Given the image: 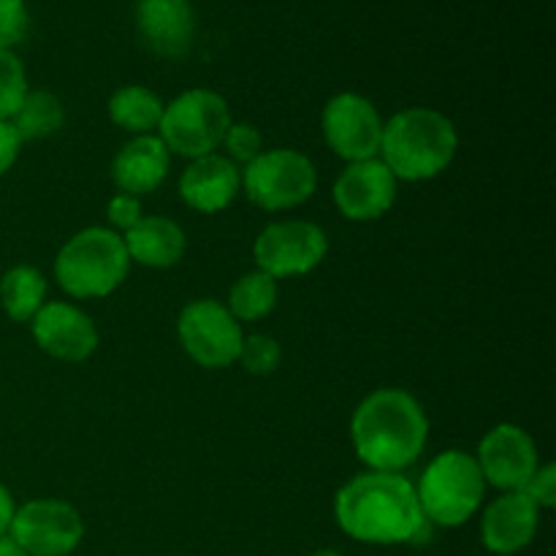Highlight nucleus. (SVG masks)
Returning <instances> with one entry per match:
<instances>
[{
    "instance_id": "nucleus-27",
    "label": "nucleus",
    "mask_w": 556,
    "mask_h": 556,
    "mask_svg": "<svg viewBox=\"0 0 556 556\" xmlns=\"http://www.w3.org/2000/svg\"><path fill=\"white\" fill-rule=\"evenodd\" d=\"M30 30V11L25 0H0V49L20 47Z\"/></svg>"
},
{
    "instance_id": "nucleus-3",
    "label": "nucleus",
    "mask_w": 556,
    "mask_h": 556,
    "mask_svg": "<svg viewBox=\"0 0 556 556\" xmlns=\"http://www.w3.org/2000/svg\"><path fill=\"white\" fill-rule=\"evenodd\" d=\"M459 134L451 117L429 106H410L383 123L380 161L396 182H427L454 163Z\"/></svg>"
},
{
    "instance_id": "nucleus-17",
    "label": "nucleus",
    "mask_w": 556,
    "mask_h": 556,
    "mask_svg": "<svg viewBox=\"0 0 556 556\" xmlns=\"http://www.w3.org/2000/svg\"><path fill=\"white\" fill-rule=\"evenodd\" d=\"M242 168L220 152L195 157L179 177V199L201 215H217L237 201Z\"/></svg>"
},
{
    "instance_id": "nucleus-14",
    "label": "nucleus",
    "mask_w": 556,
    "mask_h": 556,
    "mask_svg": "<svg viewBox=\"0 0 556 556\" xmlns=\"http://www.w3.org/2000/svg\"><path fill=\"white\" fill-rule=\"evenodd\" d=\"M36 345L65 364H81L98 351V326L71 302H47L30 320Z\"/></svg>"
},
{
    "instance_id": "nucleus-19",
    "label": "nucleus",
    "mask_w": 556,
    "mask_h": 556,
    "mask_svg": "<svg viewBox=\"0 0 556 556\" xmlns=\"http://www.w3.org/2000/svg\"><path fill=\"white\" fill-rule=\"evenodd\" d=\"M123 242L130 264H141L147 269H172L185 258V250H188L182 226L161 215L141 217L130 231L123 233Z\"/></svg>"
},
{
    "instance_id": "nucleus-28",
    "label": "nucleus",
    "mask_w": 556,
    "mask_h": 556,
    "mask_svg": "<svg viewBox=\"0 0 556 556\" xmlns=\"http://www.w3.org/2000/svg\"><path fill=\"white\" fill-rule=\"evenodd\" d=\"M141 217H144V212H141V199H136V195L114 193L112 199H109L106 220L109 226H112V231H117L119 237H123L125 231H130Z\"/></svg>"
},
{
    "instance_id": "nucleus-1",
    "label": "nucleus",
    "mask_w": 556,
    "mask_h": 556,
    "mask_svg": "<svg viewBox=\"0 0 556 556\" xmlns=\"http://www.w3.org/2000/svg\"><path fill=\"white\" fill-rule=\"evenodd\" d=\"M334 519L345 535L369 546L424 543L432 525L424 519L416 483L402 472H358L334 497Z\"/></svg>"
},
{
    "instance_id": "nucleus-2",
    "label": "nucleus",
    "mask_w": 556,
    "mask_h": 556,
    "mask_svg": "<svg viewBox=\"0 0 556 556\" xmlns=\"http://www.w3.org/2000/svg\"><path fill=\"white\" fill-rule=\"evenodd\" d=\"M351 440L362 465L375 472H405L421 459L429 418L421 402L402 389H378L351 418Z\"/></svg>"
},
{
    "instance_id": "nucleus-30",
    "label": "nucleus",
    "mask_w": 556,
    "mask_h": 556,
    "mask_svg": "<svg viewBox=\"0 0 556 556\" xmlns=\"http://www.w3.org/2000/svg\"><path fill=\"white\" fill-rule=\"evenodd\" d=\"M22 144H25V141L20 139V134H16V128L11 125V119H3V123H0V177L11 172V166H14L16 157H20L22 152Z\"/></svg>"
},
{
    "instance_id": "nucleus-13",
    "label": "nucleus",
    "mask_w": 556,
    "mask_h": 556,
    "mask_svg": "<svg viewBox=\"0 0 556 556\" xmlns=\"http://www.w3.org/2000/svg\"><path fill=\"white\" fill-rule=\"evenodd\" d=\"M396 188L400 182L389 166L380 157H369V161L348 163L331 188V199L348 220L372 223L389 215L391 206L396 204Z\"/></svg>"
},
{
    "instance_id": "nucleus-21",
    "label": "nucleus",
    "mask_w": 556,
    "mask_h": 556,
    "mask_svg": "<svg viewBox=\"0 0 556 556\" xmlns=\"http://www.w3.org/2000/svg\"><path fill=\"white\" fill-rule=\"evenodd\" d=\"M47 277L36 266L16 264L0 277V309L16 324H30L47 304Z\"/></svg>"
},
{
    "instance_id": "nucleus-25",
    "label": "nucleus",
    "mask_w": 556,
    "mask_h": 556,
    "mask_svg": "<svg viewBox=\"0 0 556 556\" xmlns=\"http://www.w3.org/2000/svg\"><path fill=\"white\" fill-rule=\"evenodd\" d=\"M239 362L250 375H271L282 362V348L275 337L269 334H250L244 337Z\"/></svg>"
},
{
    "instance_id": "nucleus-16",
    "label": "nucleus",
    "mask_w": 556,
    "mask_h": 556,
    "mask_svg": "<svg viewBox=\"0 0 556 556\" xmlns=\"http://www.w3.org/2000/svg\"><path fill=\"white\" fill-rule=\"evenodd\" d=\"M538 527H541V508L525 492H503L483 510L481 541L486 552L514 556L535 541Z\"/></svg>"
},
{
    "instance_id": "nucleus-5",
    "label": "nucleus",
    "mask_w": 556,
    "mask_h": 556,
    "mask_svg": "<svg viewBox=\"0 0 556 556\" xmlns=\"http://www.w3.org/2000/svg\"><path fill=\"white\" fill-rule=\"evenodd\" d=\"M486 481L476 456L451 448L434 456L416 483L424 519L432 527H462L481 508Z\"/></svg>"
},
{
    "instance_id": "nucleus-18",
    "label": "nucleus",
    "mask_w": 556,
    "mask_h": 556,
    "mask_svg": "<svg viewBox=\"0 0 556 556\" xmlns=\"http://www.w3.org/2000/svg\"><path fill=\"white\" fill-rule=\"evenodd\" d=\"M168 166H172V152L157 139V134L134 136L114 155L112 182L117 185L119 193L141 199L144 193H152L166 182Z\"/></svg>"
},
{
    "instance_id": "nucleus-23",
    "label": "nucleus",
    "mask_w": 556,
    "mask_h": 556,
    "mask_svg": "<svg viewBox=\"0 0 556 556\" xmlns=\"http://www.w3.org/2000/svg\"><path fill=\"white\" fill-rule=\"evenodd\" d=\"M11 125L22 141L49 139L65 125L63 101L49 90H30L22 101L20 112L11 117Z\"/></svg>"
},
{
    "instance_id": "nucleus-31",
    "label": "nucleus",
    "mask_w": 556,
    "mask_h": 556,
    "mask_svg": "<svg viewBox=\"0 0 556 556\" xmlns=\"http://www.w3.org/2000/svg\"><path fill=\"white\" fill-rule=\"evenodd\" d=\"M14 514H16L14 494L9 492V486H3V483H0V538H9Z\"/></svg>"
},
{
    "instance_id": "nucleus-4",
    "label": "nucleus",
    "mask_w": 556,
    "mask_h": 556,
    "mask_svg": "<svg viewBox=\"0 0 556 556\" xmlns=\"http://www.w3.org/2000/svg\"><path fill=\"white\" fill-rule=\"evenodd\" d=\"M130 271L123 237L112 228L90 226L68 239L54 261L58 286L71 299H106Z\"/></svg>"
},
{
    "instance_id": "nucleus-32",
    "label": "nucleus",
    "mask_w": 556,
    "mask_h": 556,
    "mask_svg": "<svg viewBox=\"0 0 556 556\" xmlns=\"http://www.w3.org/2000/svg\"><path fill=\"white\" fill-rule=\"evenodd\" d=\"M0 556H27L11 538H0Z\"/></svg>"
},
{
    "instance_id": "nucleus-15",
    "label": "nucleus",
    "mask_w": 556,
    "mask_h": 556,
    "mask_svg": "<svg viewBox=\"0 0 556 556\" xmlns=\"http://www.w3.org/2000/svg\"><path fill=\"white\" fill-rule=\"evenodd\" d=\"M193 0H139L136 3V30L144 47L157 58L179 60L195 41Z\"/></svg>"
},
{
    "instance_id": "nucleus-33",
    "label": "nucleus",
    "mask_w": 556,
    "mask_h": 556,
    "mask_svg": "<svg viewBox=\"0 0 556 556\" xmlns=\"http://www.w3.org/2000/svg\"><path fill=\"white\" fill-rule=\"evenodd\" d=\"M309 556H342V554L334 552V548H320V552H313Z\"/></svg>"
},
{
    "instance_id": "nucleus-8",
    "label": "nucleus",
    "mask_w": 556,
    "mask_h": 556,
    "mask_svg": "<svg viewBox=\"0 0 556 556\" xmlns=\"http://www.w3.org/2000/svg\"><path fill=\"white\" fill-rule=\"evenodd\" d=\"M182 351L204 369H226L239 362L244 331L242 324L215 299H195L185 304L177 318Z\"/></svg>"
},
{
    "instance_id": "nucleus-6",
    "label": "nucleus",
    "mask_w": 556,
    "mask_h": 556,
    "mask_svg": "<svg viewBox=\"0 0 556 556\" xmlns=\"http://www.w3.org/2000/svg\"><path fill=\"white\" fill-rule=\"evenodd\" d=\"M231 123V106L220 92L193 87L166 103L157 125V139L174 155L195 161L220 150Z\"/></svg>"
},
{
    "instance_id": "nucleus-29",
    "label": "nucleus",
    "mask_w": 556,
    "mask_h": 556,
    "mask_svg": "<svg viewBox=\"0 0 556 556\" xmlns=\"http://www.w3.org/2000/svg\"><path fill=\"white\" fill-rule=\"evenodd\" d=\"M525 494L538 505L541 510H552L556 505V467L548 462V465H541L532 476V481L525 486Z\"/></svg>"
},
{
    "instance_id": "nucleus-10",
    "label": "nucleus",
    "mask_w": 556,
    "mask_h": 556,
    "mask_svg": "<svg viewBox=\"0 0 556 556\" xmlns=\"http://www.w3.org/2000/svg\"><path fill=\"white\" fill-rule=\"evenodd\" d=\"M9 538L27 556H71L85 538V521L65 500H30L16 508Z\"/></svg>"
},
{
    "instance_id": "nucleus-22",
    "label": "nucleus",
    "mask_w": 556,
    "mask_h": 556,
    "mask_svg": "<svg viewBox=\"0 0 556 556\" xmlns=\"http://www.w3.org/2000/svg\"><path fill=\"white\" fill-rule=\"evenodd\" d=\"M277 296H280V291H277L275 277L255 269L233 282L226 307L239 324H255V320H264L266 315L275 313Z\"/></svg>"
},
{
    "instance_id": "nucleus-9",
    "label": "nucleus",
    "mask_w": 556,
    "mask_h": 556,
    "mask_svg": "<svg viewBox=\"0 0 556 556\" xmlns=\"http://www.w3.org/2000/svg\"><path fill=\"white\" fill-rule=\"evenodd\" d=\"M329 255V237L318 223L277 220L269 223L253 242V258L261 271L275 280L304 277Z\"/></svg>"
},
{
    "instance_id": "nucleus-20",
    "label": "nucleus",
    "mask_w": 556,
    "mask_h": 556,
    "mask_svg": "<svg viewBox=\"0 0 556 556\" xmlns=\"http://www.w3.org/2000/svg\"><path fill=\"white\" fill-rule=\"evenodd\" d=\"M109 119H112L117 128L128 130L134 136H150L157 134V125H161L163 109L166 103L161 101L155 90L144 85H125L109 98Z\"/></svg>"
},
{
    "instance_id": "nucleus-26",
    "label": "nucleus",
    "mask_w": 556,
    "mask_h": 556,
    "mask_svg": "<svg viewBox=\"0 0 556 556\" xmlns=\"http://www.w3.org/2000/svg\"><path fill=\"white\" fill-rule=\"evenodd\" d=\"M223 150H226L228 161L244 163L248 166L253 157H258L264 152V136L255 125L250 123H231V128L226 130V139H223Z\"/></svg>"
},
{
    "instance_id": "nucleus-24",
    "label": "nucleus",
    "mask_w": 556,
    "mask_h": 556,
    "mask_svg": "<svg viewBox=\"0 0 556 556\" xmlns=\"http://www.w3.org/2000/svg\"><path fill=\"white\" fill-rule=\"evenodd\" d=\"M30 92L25 63L14 49H0V123L20 112L22 101Z\"/></svg>"
},
{
    "instance_id": "nucleus-11",
    "label": "nucleus",
    "mask_w": 556,
    "mask_h": 556,
    "mask_svg": "<svg viewBox=\"0 0 556 556\" xmlns=\"http://www.w3.org/2000/svg\"><path fill=\"white\" fill-rule=\"evenodd\" d=\"M320 128L329 150L348 163L369 161L380 155L383 117L369 98L358 92H340L320 114Z\"/></svg>"
},
{
    "instance_id": "nucleus-7",
    "label": "nucleus",
    "mask_w": 556,
    "mask_h": 556,
    "mask_svg": "<svg viewBox=\"0 0 556 556\" xmlns=\"http://www.w3.org/2000/svg\"><path fill=\"white\" fill-rule=\"evenodd\" d=\"M242 190L258 210H296L318 190V168L304 152L291 147L264 150L242 168Z\"/></svg>"
},
{
    "instance_id": "nucleus-12",
    "label": "nucleus",
    "mask_w": 556,
    "mask_h": 556,
    "mask_svg": "<svg viewBox=\"0 0 556 556\" xmlns=\"http://www.w3.org/2000/svg\"><path fill=\"white\" fill-rule=\"evenodd\" d=\"M476 462L486 486L500 489V492H525L541 467V454L527 429L516 424H500L481 438Z\"/></svg>"
}]
</instances>
